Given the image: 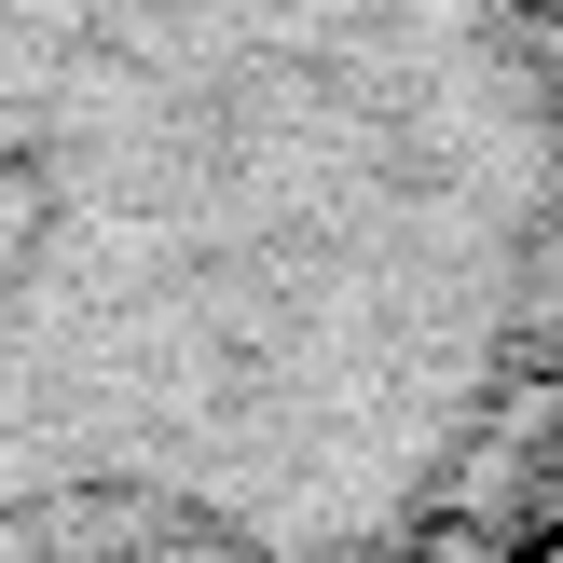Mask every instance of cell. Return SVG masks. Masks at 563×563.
Here are the masks:
<instances>
[{"instance_id": "obj_1", "label": "cell", "mask_w": 563, "mask_h": 563, "mask_svg": "<svg viewBox=\"0 0 563 563\" xmlns=\"http://www.w3.org/2000/svg\"><path fill=\"white\" fill-rule=\"evenodd\" d=\"M537 234L509 0H0V522L357 563L467 467Z\"/></svg>"}]
</instances>
